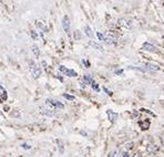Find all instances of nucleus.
<instances>
[{
    "instance_id": "obj_13",
    "label": "nucleus",
    "mask_w": 164,
    "mask_h": 157,
    "mask_svg": "<svg viewBox=\"0 0 164 157\" xmlns=\"http://www.w3.org/2000/svg\"><path fill=\"white\" fill-rule=\"evenodd\" d=\"M41 112H42L44 115H47V116H52L55 112L51 110V109H41Z\"/></svg>"
},
{
    "instance_id": "obj_3",
    "label": "nucleus",
    "mask_w": 164,
    "mask_h": 157,
    "mask_svg": "<svg viewBox=\"0 0 164 157\" xmlns=\"http://www.w3.org/2000/svg\"><path fill=\"white\" fill-rule=\"evenodd\" d=\"M30 71H31V74L35 78H40V75H41V70H40V67H38L33 61H30Z\"/></svg>"
},
{
    "instance_id": "obj_22",
    "label": "nucleus",
    "mask_w": 164,
    "mask_h": 157,
    "mask_svg": "<svg viewBox=\"0 0 164 157\" xmlns=\"http://www.w3.org/2000/svg\"><path fill=\"white\" fill-rule=\"evenodd\" d=\"M133 147V143L132 142H129V143H126L125 144V148L126 149H131Z\"/></svg>"
},
{
    "instance_id": "obj_5",
    "label": "nucleus",
    "mask_w": 164,
    "mask_h": 157,
    "mask_svg": "<svg viewBox=\"0 0 164 157\" xmlns=\"http://www.w3.org/2000/svg\"><path fill=\"white\" fill-rule=\"evenodd\" d=\"M104 42L108 44H114L117 42V35L113 32H106L104 34Z\"/></svg>"
},
{
    "instance_id": "obj_20",
    "label": "nucleus",
    "mask_w": 164,
    "mask_h": 157,
    "mask_svg": "<svg viewBox=\"0 0 164 157\" xmlns=\"http://www.w3.org/2000/svg\"><path fill=\"white\" fill-rule=\"evenodd\" d=\"M6 100H7V93H6V91H4V92H2V95L0 96V102H4Z\"/></svg>"
},
{
    "instance_id": "obj_17",
    "label": "nucleus",
    "mask_w": 164,
    "mask_h": 157,
    "mask_svg": "<svg viewBox=\"0 0 164 157\" xmlns=\"http://www.w3.org/2000/svg\"><path fill=\"white\" fill-rule=\"evenodd\" d=\"M62 96H63L64 98H66V100H69V101H74V100H75V98H74L73 95L66 94V93H64V94H63Z\"/></svg>"
},
{
    "instance_id": "obj_4",
    "label": "nucleus",
    "mask_w": 164,
    "mask_h": 157,
    "mask_svg": "<svg viewBox=\"0 0 164 157\" xmlns=\"http://www.w3.org/2000/svg\"><path fill=\"white\" fill-rule=\"evenodd\" d=\"M46 103H47L49 106L53 107V109H58V110H63V109H64V105H63V104L60 102V101H57V100H52V98H47Z\"/></svg>"
},
{
    "instance_id": "obj_8",
    "label": "nucleus",
    "mask_w": 164,
    "mask_h": 157,
    "mask_svg": "<svg viewBox=\"0 0 164 157\" xmlns=\"http://www.w3.org/2000/svg\"><path fill=\"white\" fill-rule=\"evenodd\" d=\"M106 114H108V116H109V120H110V122L111 123H114L115 122V120L117 118V113H114L113 111H106Z\"/></svg>"
},
{
    "instance_id": "obj_19",
    "label": "nucleus",
    "mask_w": 164,
    "mask_h": 157,
    "mask_svg": "<svg viewBox=\"0 0 164 157\" xmlns=\"http://www.w3.org/2000/svg\"><path fill=\"white\" fill-rule=\"evenodd\" d=\"M97 37H98V39L100 41H104V34L101 33V32H97Z\"/></svg>"
},
{
    "instance_id": "obj_2",
    "label": "nucleus",
    "mask_w": 164,
    "mask_h": 157,
    "mask_svg": "<svg viewBox=\"0 0 164 157\" xmlns=\"http://www.w3.org/2000/svg\"><path fill=\"white\" fill-rule=\"evenodd\" d=\"M59 71L62 72V74L66 75V76H69V78H77V76H78V73H77L75 71L71 70V69H68V67H66L64 65H60V67H59Z\"/></svg>"
},
{
    "instance_id": "obj_26",
    "label": "nucleus",
    "mask_w": 164,
    "mask_h": 157,
    "mask_svg": "<svg viewBox=\"0 0 164 157\" xmlns=\"http://www.w3.org/2000/svg\"><path fill=\"white\" fill-rule=\"evenodd\" d=\"M21 147H22V148H27V149H30V148H31V146L28 145V144H22V145H21Z\"/></svg>"
},
{
    "instance_id": "obj_25",
    "label": "nucleus",
    "mask_w": 164,
    "mask_h": 157,
    "mask_svg": "<svg viewBox=\"0 0 164 157\" xmlns=\"http://www.w3.org/2000/svg\"><path fill=\"white\" fill-rule=\"evenodd\" d=\"M74 37H75V38H77V39H80V38H81V33H80V32H79V30H77V31L74 32Z\"/></svg>"
},
{
    "instance_id": "obj_29",
    "label": "nucleus",
    "mask_w": 164,
    "mask_h": 157,
    "mask_svg": "<svg viewBox=\"0 0 164 157\" xmlns=\"http://www.w3.org/2000/svg\"><path fill=\"white\" fill-rule=\"evenodd\" d=\"M121 73H123V70H117V71H115V74H117V75H120Z\"/></svg>"
},
{
    "instance_id": "obj_27",
    "label": "nucleus",
    "mask_w": 164,
    "mask_h": 157,
    "mask_svg": "<svg viewBox=\"0 0 164 157\" xmlns=\"http://www.w3.org/2000/svg\"><path fill=\"white\" fill-rule=\"evenodd\" d=\"M82 63H83V64H86V67H90V63L88 62L86 60H82Z\"/></svg>"
},
{
    "instance_id": "obj_14",
    "label": "nucleus",
    "mask_w": 164,
    "mask_h": 157,
    "mask_svg": "<svg viewBox=\"0 0 164 157\" xmlns=\"http://www.w3.org/2000/svg\"><path fill=\"white\" fill-rule=\"evenodd\" d=\"M83 82L86 83V84H92L94 81L92 80V78H91L90 75H84L83 76Z\"/></svg>"
},
{
    "instance_id": "obj_28",
    "label": "nucleus",
    "mask_w": 164,
    "mask_h": 157,
    "mask_svg": "<svg viewBox=\"0 0 164 157\" xmlns=\"http://www.w3.org/2000/svg\"><path fill=\"white\" fill-rule=\"evenodd\" d=\"M122 157H130L129 152H124V153H122Z\"/></svg>"
},
{
    "instance_id": "obj_6",
    "label": "nucleus",
    "mask_w": 164,
    "mask_h": 157,
    "mask_svg": "<svg viewBox=\"0 0 164 157\" xmlns=\"http://www.w3.org/2000/svg\"><path fill=\"white\" fill-rule=\"evenodd\" d=\"M119 23L121 24L122 27L126 28V29H129V28L132 27L133 24V21L130 18H121V19L119 20Z\"/></svg>"
},
{
    "instance_id": "obj_7",
    "label": "nucleus",
    "mask_w": 164,
    "mask_h": 157,
    "mask_svg": "<svg viewBox=\"0 0 164 157\" xmlns=\"http://www.w3.org/2000/svg\"><path fill=\"white\" fill-rule=\"evenodd\" d=\"M143 67H144V70H150V71H156L159 70V65L155 64V63H144L143 64Z\"/></svg>"
},
{
    "instance_id": "obj_12",
    "label": "nucleus",
    "mask_w": 164,
    "mask_h": 157,
    "mask_svg": "<svg viewBox=\"0 0 164 157\" xmlns=\"http://www.w3.org/2000/svg\"><path fill=\"white\" fill-rule=\"evenodd\" d=\"M57 143H58L59 153L62 155V154L64 153V144H63V142L61 141V139H58V141H57Z\"/></svg>"
},
{
    "instance_id": "obj_10",
    "label": "nucleus",
    "mask_w": 164,
    "mask_h": 157,
    "mask_svg": "<svg viewBox=\"0 0 164 157\" xmlns=\"http://www.w3.org/2000/svg\"><path fill=\"white\" fill-rule=\"evenodd\" d=\"M31 51H32V53H33V55H35V58H39L40 56V50H39V48L37 47L35 44L31 45Z\"/></svg>"
},
{
    "instance_id": "obj_18",
    "label": "nucleus",
    "mask_w": 164,
    "mask_h": 157,
    "mask_svg": "<svg viewBox=\"0 0 164 157\" xmlns=\"http://www.w3.org/2000/svg\"><path fill=\"white\" fill-rule=\"evenodd\" d=\"M91 87H92V89H93L95 92H99V91H100V87H99V85L95 82L92 83V84H91Z\"/></svg>"
},
{
    "instance_id": "obj_1",
    "label": "nucleus",
    "mask_w": 164,
    "mask_h": 157,
    "mask_svg": "<svg viewBox=\"0 0 164 157\" xmlns=\"http://www.w3.org/2000/svg\"><path fill=\"white\" fill-rule=\"evenodd\" d=\"M61 24H62V28H63V30H64V32H66V34H69V33H70V30H71V21L68 15L63 16L62 20H61Z\"/></svg>"
},
{
    "instance_id": "obj_11",
    "label": "nucleus",
    "mask_w": 164,
    "mask_h": 157,
    "mask_svg": "<svg viewBox=\"0 0 164 157\" xmlns=\"http://www.w3.org/2000/svg\"><path fill=\"white\" fill-rule=\"evenodd\" d=\"M156 146L155 145H153V144H148V146H146V152L150 154H153V153H155L156 152Z\"/></svg>"
},
{
    "instance_id": "obj_16",
    "label": "nucleus",
    "mask_w": 164,
    "mask_h": 157,
    "mask_svg": "<svg viewBox=\"0 0 164 157\" xmlns=\"http://www.w3.org/2000/svg\"><path fill=\"white\" fill-rule=\"evenodd\" d=\"M89 44H90V45H92V47H94L95 49H98V50H103L101 45H100L99 43H97V42H94V41H90V42H89Z\"/></svg>"
},
{
    "instance_id": "obj_31",
    "label": "nucleus",
    "mask_w": 164,
    "mask_h": 157,
    "mask_svg": "<svg viewBox=\"0 0 164 157\" xmlns=\"http://www.w3.org/2000/svg\"><path fill=\"white\" fill-rule=\"evenodd\" d=\"M134 157H141V155H140V154H135V155H134Z\"/></svg>"
},
{
    "instance_id": "obj_23",
    "label": "nucleus",
    "mask_w": 164,
    "mask_h": 157,
    "mask_svg": "<svg viewBox=\"0 0 164 157\" xmlns=\"http://www.w3.org/2000/svg\"><path fill=\"white\" fill-rule=\"evenodd\" d=\"M117 149H114V150H112L111 153H110V157H117Z\"/></svg>"
},
{
    "instance_id": "obj_9",
    "label": "nucleus",
    "mask_w": 164,
    "mask_h": 157,
    "mask_svg": "<svg viewBox=\"0 0 164 157\" xmlns=\"http://www.w3.org/2000/svg\"><path fill=\"white\" fill-rule=\"evenodd\" d=\"M143 49L146 50V51H150V52H157V49H156L154 45H152L151 43H144L143 44Z\"/></svg>"
},
{
    "instance_id": "obj_30",
    "label": "nucleus",
    "mask_w": 164,
    "mask_h": 157,
    "mask_svg": "<svg viewBox=\"0 0 164 157\" xmlns=\"http://www.w3.org/2000/svg\"><path fill=\"white\" fill-rule=\"evenodd\" d=\"M80 133H81L82 135H84V136H86V132H80Z\"/></svg>"
},
{
    "instance_id": "obj_21",
    "label": "nucleus",
    "mask_w": 164,
    "mask_h": 157,
    "mask_svg": "<svg viewBox=\"0 0 164 157\" xmlns=\"http://www.w3.org/2000/svg\"><path fill=\"white\" fill-rule=\"evenodd\" d=\"M31 37H32V39H35V40H38V38H39L38 33H37L35 30H32L31 31Z\"/></svg>"
},
{
    "instance_id": "obj_24",
    "label": "nucleus",
    "mask_w": 164,
    "mask_h": 157,
    "mask_svg": "<svg viewBox=\"0 0 164 157\" xmlns=\"http://www.w3.org/2000/svg\"><path fill=\"white\" fill-rule=\"evenodd\" d=\"M102 89H103V91H104V92H106V93L108 95H112V91H110L109 89H106V87H103Z\"/></svg>"
},
{
    "instance_id": "obj_15",
    "label": "nucleus",
    "mask_w": 164,
    "mask_h": 157,
    "mask_svg": "<svg viewBox=\"0 0 164 157\" xmlns=\"http://www.w3.org/2000/svg\"><path fill=\"white\" fill-rule=\"evenodd\" d=\"M84 32H86V34L89 37V38H92L93 37V32H92V30H91V28L89 27V26H86V30H84Z\"/></svg>"
}]
</instances>
